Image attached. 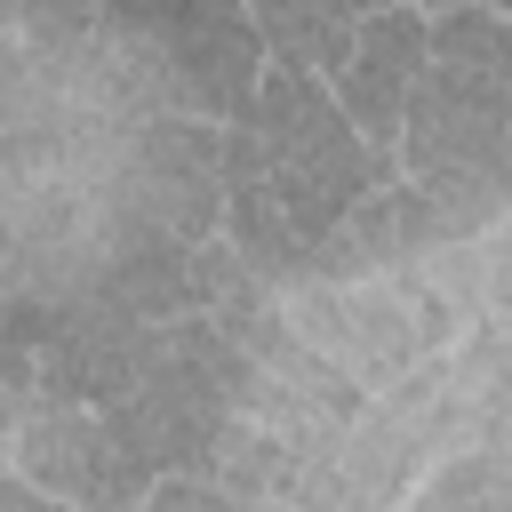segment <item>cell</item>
I'll use <instances>...</instances> for the list:
<instances>
[{
    "label": "cell",
    "mask_w": 512,
    "mask_h": 512,
    "mask_svg": "<svg viewBox=\"0 0 512 512\" xmlns=\"http://www.w3.org/2000/svg\"><path fill=\"white\" fill-rule=\"evenodd\" d=\"M400 176H416L432 200L464 208L472 224H504V176H512V24L504 8H432L424 16V64L400 104Z\"/></svg>",
    "instance_id": "6da1fadb"
},
{
    "label": "cell",
    "mask_w": 512,
    "mask_h": 512,
    "mask_svg": "<svg viewBox=\"0 0 512 512\" xmlns=\"http://www.w3.org/2000/svg\"><path fill=\"white\" fill-rule=\"evenodd\" d=\"M248 136H256V184L272 192V208L288 216V232L312 248L368 184H392L400 176V152L392 144H368L344 104L328 96L320 72L304 64H272L256 72V96H248Z\"/></svg>",
    "instance_id": "7a4b0ae2"
},
{
    "label": "cell",
    "mask_w": 512,
    "mask_h": 512,
    "mask_svg": "<svg viewBox=\"0 0 512 512\" xmlns=\"http://www.w3.org/2000/svg\"><path fill=\"white\" fill-rule=\"evenodd\" d=\"M96 16L128 48L152 104L200 120H248L264 40L240 0H96Z\"/></svg>",
    "instance_id": "3957f363"
},
{
    "label": "cell",
    "mask_w": 512,
    "mask_h": 512,
    "mask_svg": "<svg viewBox=\"0 0 512 512\" xmlns=\"http://www.w3.org/2000/svg\"><path fill=\"white\" fill-rule=\"evenodd\" d=\"M8 464L48 496V504H88V512H144V472L112 448L104 416L88 400H48L32 392L8 440Z\"/></svg>",
    "instance_id": "277c9868"
},
{
    "label": "cell",
    "mask_w": 512,
    "mask_h": 512,
    "mask_svg": "<svg viewBox=\"0 0 512 512\" xmlns=\"http://www.w3.org/2000/svg\"><path fill=\"white\" fill-rule=\"evenodd\" d=\"M416 64H424V8H416V0L368 8V16L352 24L344 64L328 72V96L344 104V120H352L368 144H392V136H400V104H408Z\"/></svg>",
    "instance_id": "5b68a950"
},
{
    "label": "cell",
    "mask_w": 512,
    "mask_h": 512,
    "mask_svg": "<svg viewBox=\"0 0 512 512\" xmlns=\"http://www.w3.org/2000/svg\"><path fill=\"white\" fill-rule=\"evenodd\" d=\"M240 8H248V24H256V40H264L272 64H304L320 80L344 64L352 24H360L344 0H240Z\"/></svg>",
    "instance_id": "8992f818"
},
{
    "label": "cell",
    "mask_w": 512,
    "mask_h": 512,
    "mask_svg": "<svg viewBox=\"0 0 512 512\" xmlns=\"http://www.w3.org/2000/svg\"><path fill=\"white\" fill-rule=\"evenodd\" d=\"M400 504H408V512H504V504H512V448L464 440V448L432 456V464L408 480Z\"/></svg>",
    "instance_id": "52a82bcc"
},
{
    "label": "cell",
    "mask_w": 512,
    "mask_h": 512,
    "mask_svg": "<svg viewBox=\"0 0 512 512\" xmlns=\"http://www.w3.org/2000/svg\"><path fill=\"white\" fill-rule=\"evenodd\" d=\"M144 512H232L216 472H152L144 480Z\"/></svg>",
    "instance_id": "ba28073f"
},
{
    "label": "cell",
    "mask_w": 512,
    "mask_h": 512,
    "mask_svg": "<svg viewBox=\"0 0 512 512\" xmlns=\"http://www.w3.org/2000/svg\"><path fill=\"white\" fill-rule=\"evenodd\" d=\"M0 512H48V496H40V488H32L8 456H0Z\"/></svg>",
    "instance_id": "9c48e42d"
},
{
    "label": "cell",
    "mask_w": 512,
    "mask_h": 512,
    "mask_svg": "<svg viewBox=\"0 0 512 512\" xmlns=\"http://www.w3.org/2000/svg\"><path fill=\"white\" fill-rule=\"evenodd\" d=\"M16 416H24V400H0V456H8V440H16Z\"/></svg>",
    "instance_id": "30bf717a"
},
{
    "label": "cell",
    "mask_w": 512,
    "mask_h": 512,
    "mask_svg": "<svg viewBox=\"0 0 512 512\" xmlns=\"http://www.w3.org/2000/svg\"><path fill=\"white\" fill-rule=\"evenodd\" d=\"M416 8L432 16V8H464V0H416ZM472 8H512V0H472Z\"/></svg>",
    "instance_id": "8fae6325"
},
{
    "label": "cell",
    "mask_w": 512,
    "mask_h": 512,
    "mask_svg": "<svg viewBox=\"0 0 512 512\" xmlns=\"http://www.w3.org/2000/svg\"><path fill=\"white\" fill-rule=\"evenodd\" d=\"M344 8H352V16H368V8H392V0H344Z\"/></svg>",
    "instance_id": "7c38bea8"
},
{
    "label": "cell",
    "mask_w": 512,
    "mask_h": 512,
    "mask_svg": "<svg viewBox=\"0 0 512 512\" xmlns=\"http://www.w3.org/2000/svg\"><path fill=\"white\" fill-rule=\"evenodd\" d=\"M24 8H32V0H0V24H8V16H24Z\"/></svg>",
    "instance_id": "4fadbf2b"
}]
</instances>
